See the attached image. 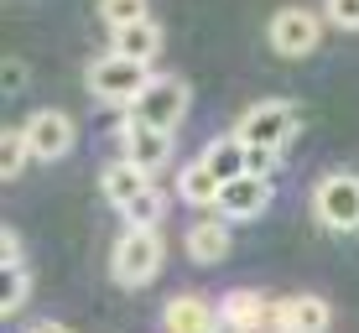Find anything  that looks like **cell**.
<instances>
[{"label": "cell", "instance_id": "obj_1", "mask_svg": "<svg viewBox=\"0 0 359 333\" xmlns=\"http://www.w3.org/2000/svg\"><path fill=\"white\" fill-rule=\"evenodd\" d=\"M162 255H167V245L156 229H126L115 240V250H109V276L120 287H146L162 271Z\"/></svg>", "mask_w": 359, "mask_h": 333}, {"label": "cell", "instance_id": "obj_2", "mask_svg": "<svg viewBox=\"0 0 359 333\" xmlns=\"http://www.w3.org/2000/svg\"><path fill=\"white\" fill-rule=\"evenodd\" d=\"M89 89H94V100L130 109L146 89H151V68L130 63V57H120V53H104V57H94V63H89Z\"/></svg>", "mask_w": 359, "mask_h": 333}, {"label": "cell", "instance_id": "obj_3", "mask_svg": "<svg viewBox=\"0 0 359 333\" xmlns=\"http://www.w3.org/2000/svg\"><path fill=\"white\" fill-rule=\"evenodd\" d=\"M313 214L318 224L333 234H354L359 229V177L354 172H328L313 188Z\"/></svg>", "mask_w": 359, "mask_h": 333}, {"label": "cell", "instance_id": "obj_4", "mask_svg": "<svg viewBox=\"0 0 359 333\" xmlns=\"http://www.w3.org/2000/svg\"><path fill=\"white\" fill-rule=\"evenodd\" d=\"M245 146H271V151H287V141L297 135V109L287 100H261L250 104L240 115V125H234Z\"/></svg>", "mask_w": 359, "mask_h": 333}, {"label": "cell", "instance_id": "obj_5", "mask_svg": "<svg viewBox=\"0 0 359 333\" xmlns=\"http://www.w3.org/2000/svg\"><path fill=\"white\" fill-rule=\"evenodd\" d=\"M188 104H193V94H188V83H182V79H151V89L130 104V120H141V125H151V130H172V135H177Z\"/></svg>", "mask_w": 359, "mask_h": 333}, {"label": "cell", "instance_id": "obj_6", "mask_svg": "<svg viewBox=\"0 0 359 333\" xmlns=\"http://www.w3.org/2000/svg\"><path fill=\"white\" fill-rule=\"evenodd\" d=\"M318 36H323V21H318L313 11H302V6H287V11L271 16V47H276L281 57L318 53Z\"/></svg>", "mask_w": 359, "mask_h": 333}, {"label": "cell", "instance_id": "obj_7", "mask_svg": "<svg viewBox=\"0 0 359 333\" xmlns=\"http://www.w3.org/2000/svg\"><path fill=\"white\" fill-rule=\"evenodd\" d=\"M120 162L141 167V172H156L172 162V130H151L141 120H126L120 125Z\"/></svg>", "mask_w": 359, "mask_h": 333}, {"label": "cell", "instance_id": "obj_8", "mask_svg": "<svg viewBox=\"0 0 359 333\" xmlns=\"http://www.w3.org/2000/svg\"><path fill=\"white\" fill-rule=\"evenodd\" d=\"M27 141H32V156L36 162H57V156L73 151V120L63 109H36L27 120Z\"/></svg>", "mask_w": 359, "mask_h": 333}, {"label": "cell", "instance_id": "obj_9", "mask_svg": "<svg viewBox=\"0 0 359 333\" xmlns=\"http://www.w3.org/2000/svg\"><path fill=\"white\" fill-rule=\"evenodd\" d=\"M271 208V182H261V177H234V182H224V193H219V203H214V214L219 219H229V224H240V219H261Z\"/></svg>", "mask_w": 359, "mask_h": 333}, {"label": "cell", "instance_id": "obj_10", "mask_svg": "<svg viewBox=\"0 0 359 333\" xmlns=\"http://www.w3.org/2000/svg\"><path fill=\"white\" fill-rule=\"evenodd\" d=\"M271 318H276V307H271L261 292H229V297L219 302V323L234 328V333H261Z\"/></svg>", "mask_w": 359, "mask_h": 333}, {"label": "cell", "instance_id": "obj_11", "mask_svg": "<svg viewBox=\"0 0 359 333\" xmlns=\"http://www.w3.org/2000/svg\"><path fill=\"white\" fill-rule=\"evenodd\" d=\"M162 323H167V333H214L219 313L198 297V292H177V297L162 307Z\"/></svg>", "mask_w": 359, "mask_h": 333}, {"label": "cell", "instance_id": "obj_12", "mask_svg": "<svg viewBox=\"0 0 359 333\" xmlns=\"http://www.w3.org/2000/svg\"><path fill=\"white\" fill-rule=\"evenodd\" d=\"M109 47H115L120 57H130V63H146V68H151L156 57H162V27L146 16V21H135V27L109 32Z\"/></svg>", "mask_w": 359, "mask_h": 333}, {"label": "cell", "instance_id": "obj_13", "mask_svg": "<svg viewBox=\"0 0 359 333\" xmlns=\"http://www.w3.org/2000/svg\"><path fill=\"white\" fill-rule=\"evenodd\" d=\"M146 188H151V172H141L130 162H109L99 172V193H104V203H115V208H130Z\"/></svg>", "mask_w": 359, "mask_h": 333}, {"label": "cell", "instance_id": "obj_14", "mask_svg": "<svg viewBox=\"0 0 359 333\" xmlns=\"http://www.w3.org/2000/svg\"><path fill=\"white\" fill-rule=\"evenodd\" d=\"M188 255L198 266H219L229 255V219H198V224L188 229Z\"/></svg>", "mask_w": 359, "mask_h": 333}, {"label": "cell", "instance_id": "obj_15", "mask_svg": "<svg viewBox=\"0 0 359 333\" xmlns=\"http://www.w3.org/2000/svg\"><path fill=\"white\" fill-rule=\"evenodd\" d=\"M245 151H250V146H245L240 135H219V141L203 146V156H198V162L214 172L219 182H234V177H245Z\"/></svg>", "mask_w": 359, "mask_h": 333}, {"label": "cell", "instance_id": "obj_16", "mask_svg": "<svg viewBox=\"0 0 359 333\" xmlns=\"http://www.w3.org/2000/svg\"><path fill=\"white\" fill-rule=\"evenodd\" d=\"M219 193H224V182H219L203 162H188V167L177 172V198H182V203H193V208H214V203H219Z\"/></svg>", "mask_w": 359, "mask_h": 333}, {"label": "cell", "instance_id": "obj_17", "mask_svg": "<svg viewBox=\"0 0 359 333\" xmlns=\"http://www.w3.org/2000/svg\"><path fill=\"white\" fill-rule=\"evenodd\" d=\"M281 323L297 328V333H328L333 313H328L323 297H292V302H281Z\"/></svg>", "mask_w": 359, "mask_h": 333}, {"label": "cell", "instance_id": "obj_18", "mask_svg": "<svg viewBox=\"0 0 359 333\" xmlns=\"http://www.w3.org/2000/svg\"><path fill=\"white\" fill-rule=\"evenodd\" d=\"M120 214H126V229H156V224H162V214H167V193L151 182V188H146L130 208H120Z\"/></svg>", "mask_w": 359, "mask_h": 333}, {"label": "cell", "instance_id": "obj_19", "mask_svg": "<svg viewBox=\"0 0 359 333\" xmlns=\"http://www.w3.org/2000/svg\"><path fill=\"white\" fill-rule=\"evenodd\" d=\"M27 297H32V271L27 266H6L0 271V313L16 318L21 307H27Z\"/></svg>", "mask_w": 359, "mask_h": 333}, {"label": "cell", "instance_id": "obj_20", "mask_svg": "<svg viewBox=\"0 0 359 333\" xmlns=\"http://www.w3.org/2000/svg\"><path fill=\"white\" fill-rule=\"evenodd\" d=\"M27 162H32V141H27V125H16V130L0 135V172H6V177H21Z\"/></svg>", "mask_w": 359, "mask_h": 333}, {"label": "cell", "instance_id": "obj_21", "mask_svg": "<svg viewBox=\"0 0 359 333\" xmlns=\"http://www.w3.org/2000/svg\"><path fill=\"white\" fill-rule=\"evenodd\" d=\"M99 21H104L109 32L135 27V21H146V0H99Z\"/></svg>", "mask_w": 359, "mask_h": 333}, {"label": "cell", "instance_id": "obj_22", "mask_svg": "<svg viewBox=\"0 0 359 333\" xmlns=\"http://www.w3.org/2000/svg\"><path fill=\"white\" fill-rule=\"evenodd\" d=\"M276 162H281V151H271V146H250V151H245V172L261 177V182L276 177Z\"/></svg>", "mask_w": 359, "mask_h": 333}, {"label": "cell", "instance_id": "obj_23", "mask_svg": "<svg viewBox=\"0 0 359 333\" xmlns=\"http://www.w3.org/2000/svg\"><path fill=\"white\" fill-rule=\"evenodd\" d=\"M328 6V21L339 32H359V0H323Z\"/></svg>", "mask_w": 359, "mask_h": 333}, {"label": "cell", "instance_id": "obj_24", "mask_svg": "<svg viewBox=\"0 0 359 333\" xmlns=\"http://www.w3.org/2000/svg\"><path fill=\"white\" fill-rule=\"evenodd\" d=\"M0 83H6V94H21V89H27V63H21V57H6Z\"/></svg>", "mask_w": 359, "mask_h": 333}, {"label": "cell", "instance_id": "obj_25", "mask_svg": "<svg viewBox=\"0 0 359 333\" xmlns=\"http://www.w3.org/2000/svg\"><path fill=\"white\" fill-rule=\"evenodd\" d=\"M0 266H21V234L0 229Z\"/></svg>", "mask_w": 359, "mask_h": 333}, {"label": "cell", "instance_id": "obj_26", "mask_svg": "<svg viewBox=\"0 0 359 333\" xmlns=\"http://www.w3.org/2000/svg\"><path fill=\"white\" fill-rule=\"evenodd\" d=\"M27 333H68V328H63V323H32Z\"/></svg>", "mask_w": 359, "mask_h": 333}]
</instances>
